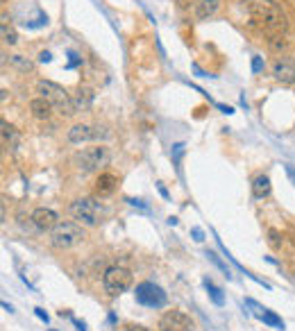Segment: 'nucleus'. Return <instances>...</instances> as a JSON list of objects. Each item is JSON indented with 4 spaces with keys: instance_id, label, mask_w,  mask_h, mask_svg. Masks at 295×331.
<instances>
[{
    "instance_id": "f257e3e1",
    "label": "nucleus",
    "mask_w": 295,
    "mask_h": 331,
    "mask_svg": "<svg viewBox=\"0 0 295 331\" xmlns=\"http://www.w3.org/2000/svg\"><path fill=\"white\" fill-rule=\"evenodd\" d=\"M245 11L252 18V25L264 30L266 34L275 36L286 32V16L275 0H243Z\"/></svg>"
},
{
    "instance_id": "f03ea898",
    "label": "nucleus",
    "mask_w": 295,
    "mask_h": 331,
    "mask_svg": "<svg viewBox=\"0 0 295 331\" xmlns=\"http://www.w3.org/2000/svg\"><path fill=\"white\" fill-rule=\"evenodd\" d=\"M36 91L41 93V98H46V100L50 102V105L61 113V116H73V113L77 111L75 105H73V98L68 96L59 84H55V82H50V80L36 82Z\"/></svg>"
},
{
    "instance_id": "7ed1b4c3",
    "label": "nucleus",
    "mask_w": 295,
    "mask_h": 331,
    "mask_svg": "<svg viewBox=\"0 0 295 331\" xmlns=\"http://www.w3.org/2000/svg\"><path fill=\"white\" fill-rule=\"evenodd\" d=\"M68 214L84 227H98L102 220V207L93 198H80L75 202H71Z\"/></svg>"
},
{
    "instance_id": "20e7f679",
    "label": "nucleus",
    "mask_w": 295,
    "mask_h": 331,
    "mask_svg": "<svg viewBox=\"0 0 295 331\" xmlns=\"http://www.w3.org/2000/svg\"><path fill=\"white\" fill-rule=\"evenodd\" d=\"M82 240H84V229H82V224H77V222H59L55 229L50 231V243L57 250L75 247Z\"/></svg>"
},
{
    "instance_id": "39448f33",
    "label": "nucleus",
    "mask_w": 295,
    "mask_h": 331,
    "mask_svg": "<svg viewBox=\"0 0 295 331\" xmlns=\"http://www.w3.org/2000/svg\"><path fill=\"white\" fill-rule=\"evenodd\" d=\"M132 281H134L132 272H130L128 268H123V265H112V268H107L105 275H102V286H105L107 295H112V297L123 295V293L132 286Z\"/></svg>"
},
{
    "instance_id": "423d86ee",
    "label": "nucleus",
    "mask_w": 295,
    "mask_h": 331,
    "mask_svg": "<svg viewBox=\"0 0 295 331\" xmlns=\"http://www.w3.org/2000/svg\"><path fill=\"white\" fill-rule=\"evenodd\" d=\"M109 159H112L109 148L93 145V148H84L77 154V166H80L82 173H93V170H100L102 166H107Z\"/></svg>"
},
{
    "instance_id": "0eeeda50",
    "label": "nucleus",
    "mask_w": 295,
    "mask_h": 331,
    "mask_svg": "<svg viewBox=\"0 0 295 331\" xmlns=\"http://www.w3.org/2000/svg\"><path fill=\"white\" fill-rule=\"evenodd\" d=\"M137 302L143 306H152V309H159V306L166 304V293L159 288L157 284H150V281H143V284L137 286Z\"/></svg>"
},
{
    "instance_id": "6e6552de",
    "label": "nucleus",
    "mask_w": 295,
    "mask_h": 331,
    "mask_svg": "<svg viewBox=\"0 0 295 331\" xmlns=\"http://www.w3.org/2000/svg\"><path fill=\"white\" fill-rule=\"evenodd\" d=\"M159 331H193V322L184 311H166L159 318Z\"/></svg>"
},
{
    "instance_id": "1a4fd4ad",
    "label": "nucleus",
    "mask_w": 295,
    "mask_h": 331,
    "mask_svg": "<svg viewBox=\"0 0 295 331\" xmlns=\"http://www.w3.org/2000/svg\"><path fill=\"white\" fill-rule=\"evenodd\" d=\"M32 222H34L36 229L41 231H52L59 224V216H57V211L52 209H46V207H39V209L32 211Z\"/></svg>"
},
{
    "instance_id": "9d476101",
    "label": "nucleus",
    "mask_w": 295,
    "mask_h": 331,
    "mask_svg": "<svg viewBox=\"0 0 295 331\" xmlns=\"http://www.w3.org/2000/svg\"><path fill=\"white\" fill-rule=\"evenodd\" d=\"M273 77L277 82H282V84H295V64L289 59H275Z\"/></svg>"
},
{
    "instance_id": "9b49d317",
    "label": "nucleus",
    "mask_w": 295,
    "mask_h": 331,
    "mask_svg": "<svg viewBox=\"0 0 295 331\" xmlns=\"http://www.w3.org/2000/svg\"><path fill=\"white\" fill-rule=\"evenodd\" d=\"M91 138H96V127H91V125H73V127L68 129V141L75 143V145L87 143V141H91Z\"/></svg>"
},
{
    "instance_id": "f8f14e48",
    "label": "nucleus",
    "mask_w": 295,
    "mask_h": 331,
    "mask_svg": "<svg viewBox=\"0 0 295 331\" xmlns=\"http://www.w3.org/2000/svg\"><path fill=\"white\" fill-rule=\"evenodd\" d=\"M118 186V177L112 173H102L100 177L96 179V195L105 198V195H112Z\"/></svg>"
},
{
    "instance_id": "ddd939ff",
    "label": "nucleus",
    "mask_w": 295,
    "mask_h": 331,
    "mask_svg": "<svg viewBox=\"0 0 295 331\" xmlns=\"http://www.w3.org/2000/svg\"><path fill=\"white\" fill-rule=\"evenodd\" d=\"M71 98H73V105H75L77 111H87L93 105V91L89 87H77L75 93H71Z\"/></svg>"
},
{
    "instance_id": "4468645a",
    "label": "nucleus",
    "mask_w": 295,
    "mask_h": 331,
    "mask_svg": "<svg viewBox=\"0 0 295 331\" xmlns=\"http://www.w3.org/2000/svg\"><path fill=\"white\" fill-rule=\"evenodd\" d=\"M248 304L255 309V316L259 318V320H264L266 325H270V327H275V329H284V322H282V318H277L273 311H268V309H264V306H259L257 302H252V300H248Z\"/></svg>"
},
{
    "instance_id": "2eb2a0df",
    "label": "nucleus",
    "mask_w": 295,
    "mask_h": 331,
    "mask_svg": "<svg viewBox=\"0 0 295 331\" xmlns=\"http://www.w3.org/2000/svg\"><path fill=\"white\" fill-rule=\"evenodd\" d=\"M52 105L46 100V98H34V100L30 102V111L34 118H39V120H48V118L52 116Z\"/></svg>"
},
{
    "instance_id": "dca6fc26",
    "label": "nucleus",
    "mask_w": 295,
    "mask_h": 331,
    "mask_svg": "<svg viewBox=\"0 0 295 331\" xmlns=\"http://www.w3.org/2000/svg\"><path fill=\"white\" fill-rule=\"evenodd\" d=\"M252 195H255L257 200H264L270 195V177L268 175H257V177L252 179Z\"/></svg>"
},
{
    "instance_id": "f3484780",
    "label": "nucleus",
    "mask_w": 295,
    "mask_h": 331,
    "mask_svg": "<svg viewBox=\"0 0 295 331\" xmlns=\"http://www.w3.org/2000/svg\"><path fill=\"white\" fill-rule=\"evenodd\" d=\"M218 5H220V0H198V2H195V16H198L200 20L209 18V16L216 14Z\"/></svg>"
},
{
    "instance_id": "a211bd4d",
    "label": "nucleus",
    "mask_w": 295,
    "mask_h": 331,
    "mask_svg": "<svg viewBox=\"0 0 295 331\" xmlns=\"http://www.w3.org/2000/svg\"><path fill=\"white\" fill-rule=\"evenodd\" d=\"M0 127H2V143H5L7 148H11V150H16L20 145V136H18V132H16L14 127H11L7 120H2L0 122Z\"/></svg>"
},
{
    "instance_id": "6ab92c4d",
    "label": "nucleus",
    "mask_w": 295,
    "mask_h": 331,
    "mask_svg": "<svg viewBox=\"0 0 295 331\" xmlns=\"http://www.w3.org/2000/svg\"><path fill=\"white\" fill-rule=\"evenodd\" d=\"M9 66L16 68V71H20V73H27V71H32V61L23 55H11L9 57Z\"/></svg>"
},
{
    "instance_id": "aec40b11",
    "label": "nucleus",
    "mask_w": 295,
    "mask_h": 331,
    "mask_svg": "<svg viewBox=\"0 0 295 331\" xmlns=\"http://www.w3.org/2000/svg\"><path fill=\"white\" fill-rule=\"evenodd\" d=\"M7 16L2 14V25H0V32H2V41H5V43H9V46H14L16 41H18V36H16V30L14 27H9L7 25Z\"/></svg>"
},
{
    "instance_id": "412c9836",
    "label": "nucleus",
    "mask_w": 295,
    "mask_h": 331,
    "mask_svg": "<svg viewBox=\"0 0 295 331\" xmlns=\"http://www.w3.org/2000/svg\"><path fill=\"white\" fill-rule=\"evenodd\" d=\"M204 288L209 291V297H211V302H214V304H218V306H223V304H225L223 291H220L218 286L211 284V279H204Z\"/></svg>"
},
{
    "instance_id": "4be33fe9",
    "label": "nucleus",
    "mask_w": 295,
    "mask_h": 331,
    "mask_svg": "<svg viewBox=\"0 0 295 331\" xmlns=\"http://www.w3.org/2000/svg\"><path fill=\"white\" fill-rule=\"evenodd\" d=\"M270 48L273 50H284V48H289V41L282 34H275V36H270Z\"/></svg>"
},
{
    "instance_id": "5701e85b",
    "label": "nucleus",
    "mask_w": 295,
    "mask_h": 331,
    "mask_svg": "<svg viewBox=\"0 0 295 331\" xmlns=\"http://www.w3.org/2000/svg\"><path fill=\"white\" fill-rule=\"evenodd\" d=\"M282 240H284V238H282V234L277 229H270L268 231V243L273 245L275 250H277V247H282Z\"/></svg>"
},
{
    "instance_id": "b1692460",
    "label": "nucleus",
    "mask_w": 295,
    "mask_h": 331,
    "mask_svg": "<svg viewBox=\"0 0 295 331\" xmlns=\"http://www.w3.org/2000/svg\"><path fill=\"white\" fill-rule=\"evenodd\" d=\"M207 256H209V259H211V261H214V263H216V265H218L220 270H223V272H225V277H232V272H229V268H227V265H225V263H223V261H220V259H218V256H216V254H214V252H207Z\"/></svg>"
},
{
    "instance_id": "393cba45",
    "label": "nucleus",
    "mask_w": 295,
    "mask_h": 331,
    "mask_svg": "<svg viewBox=\"0 0 295 331\" xmlns=\"http://www.w3.org/2000/svg\"><path fill=\"white\" fill-rule=\"evenodd\" d=\"M121 331H152V329H148V327H141V325H125Z\"/></svg>"
},
{
    "instance_id": "a878e982",
    "label": "nucleus",
    "mask_w": 295,
    "mask_h": 331,
    "mask_svg": "<svg viewBox=\"0 0 295 331\" xmlns=\"http://www.w3.org/2000/svg\"><path fill=\"white\" fill-rule=\"evenodd\" d=\"M261 66H264V64H261V57H255V59H252V71L259 73V71H261Z\"/></svg>"
},
{
    "instance_id": "bb28decb",
    "label": "nucleus",
    "mask_w": 295,
    "mask_h": 331,
    "mask_svg": "<svg viewBox=\"0 0 295 331\" xmlns=\"http://www.w3.org/2000/svg\"><path fill=\"white\" fill-rule=\"evenodd\" d=\"M34 313H36V318H41L43 322H48V320H50V318H48V313L43 311V309H34Z\"/></svg>"
},
{
    "instance_id": "cd10ccee",
    "label": "nucleus",
    "mask_w": 295,
    "mask_h": 331,
    "mask_svg": "<svg viewBox=\"0 0 295 331\" xmlns=\"http://www.w3.org/2000/svg\"><path fill=\"white\" fill-rule=\"evenodd\" d=\"M52 59V55H50V52H48V50H43V52H41V55H39V61H43V64H48V61H50Z\"/></svg>"
},
{
    "instance_id": "c85d7f7f",
    "label": "nucleus",
    "mask_w": 295,
    "mask_h": 331,
    "mask_svg": "<svg viewBox=\"0 0 295 331\" xmlns=\"http://www.w3.org/2000/svg\"><path fill=\"white\" fill-rule=\"evenodd\" d=\"M191 2H195V0H177V5L182 7V9H186V7H191Z\"/></svg>"
},
{
    "instance_id": "c756f323",
    "label": "nucleus",
    "mask_w": 295,
    "mask_h": 331,
    "mask_svg": "<svg viewBox=\"0 0 295 331\" xmlns=\"http://www.w3.org/2000/svg\"><path fill=\"white\" fill-rule=\"evenodd\" d=\"M193 238L195 240H204L202 238V229H198V227H195V229H193Z\"/></svg>"
},
{
    "instance_id": "7c9ffc66",
    "label": "nucleus",
    "mask_w": 295,
    "mask_h": 331,
    "mask_svg": "<svg viewBox=\"0 0 295 331\" xmlns=\"http://www.w3.org/2000/svg\"><path fill=\"white\" fill-rule=\"evenodd\" d=\"M286 173L291 175V179H293V184H295V170H293V166H286Z\"/></svg>"
},
{
    "instance_id": "2f4dec72",
    "label": "nucleus",
    "mask_w": 295,
    "mask_h": 331,
    "mask_svg": "<svg viewBox=\"0 0 295 331\" xmlns=\"http://www.w3.org/2000/svg\"><path fill=\"white\" fill-rule=\"evenodd\" d=\"M293 243H295V236H293Z\"/></svg>"
},
{
    "instance_id": "473e14b6",
    "label": "nucleus",
    "mask_w": 295,
    "mask_h": 331,
    "mask_svg": "<svg viewBox=\"0 0 295 331\" xmlns=\"http://www.w3.org/2000/svg\"><path fill=\"white\" fill-rule=\"evenodd\" d=\"M48 331H55V329H48Z\"/></svg>"
},
{
    "instance_id": "72a5a7b5",
    "label": "nucleus",
    "mask_w": 295,
    "mask_h": 331,
    "mask_svg": "<svg viewBox=\"0 0 295 331\" xmlns=\"http://www.w3.org/2000/svg\"><path fill=\"white\" fill-rule=\"evenodd\" d=\"M2 2H7V0H2Z\"/></svg>"
}]
</instances>
